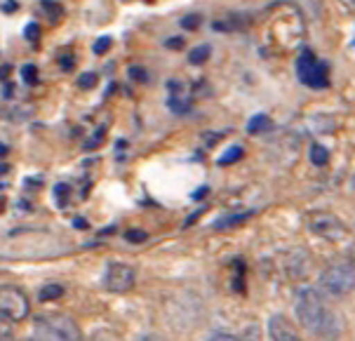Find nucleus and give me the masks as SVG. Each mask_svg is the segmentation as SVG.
<instances>
[{
  "mask_svg": "<svg viewBox=\"0 0 355 341\" xmlns=\"http://www.w3.org/2000/svg\"><path fill=\"white\" fill-rule=\"evenodd\" d=\"M94 80H97V76H94V73L83 76V78H80V87H92V85H94Z\"/></svg>",
  "mask_w": 355,
  "mask_h": 341,
  "instance_id": "aec40b11",
  "label": "nucleus"
},
{
  "mask_svg": "<svg viewBox=\"0 0 355 341\" xmlns=\"http://www.w3.org/2000/svg\"><path fill=\"white\" fill-rule=\"evenodd\" d=\"M309 231L313 233V236L322 238V241H329V243L344 241L346 233H348L344 221L332 212H324V209H320V212H313L309 217Z\"/></svg>",
  "mask_w": 355,
  "mask_h": 341,
  "instance_id": "423d86ee",
  "label": "nucleus"
},
{
  "mask_svg": "<svg viewBox=\"0 0 355 341\" xmlns=\"http://www.w3.org/2000/svg\"><path fill=\"white\" fill-rule=\"evenodd\" d=\"M209 341H240V339H236L233 334H226V332H221V334H214L212 339Z\"/></svg>",
  "mask_w": 355,
  "mask_h": 341,
  "instance_id": "412c9836",
  "label": "nucleus"
},
{
  "mask_svg": "<svg viewBox=\"0 0 355 341\" xmlns=\"http://www.w3.org/2000/svg\"><path fill=\"white\" fill-rule=\"evenodd\" d=\"M8 172H10V167L5 165V163H0V177H5V175H8Z\"/></svg>",
  "mask_w": 355,
  "mask_h": 341,
  "instance_id": "393cba45",
  "label": "nucleus"
},
{
  "mask_svg": "<svg viewBox=\"0 0 355 341\" xmlns=\"http://www.w3.org/2000/svg\"><path fill=\"white\" fill-rule=\"evenodd\" d=\"M40 12H43V15H45L47 19H50L52 24H57V21L64 17L62 5H59V3H54V0H43V3H40Z\"/></svg>",
  "mask_w": 355,
  "mask_h": 341,
  "instance_id": "1a4fd4ad",
  "label": "nucleus"
},
{
  "mask_svg": "<svg viewBox=\"0 0 355 341\" xmlns=\"http://www.w3.org/2000/svg\"><path fill=\"white\" fill-rule=\"evenodd\" d=\"M19 341H35V337H26V339H19Z\"/></svg>",
  "mask_w": 355,
  "mask_h": 341,
  "instance_id": "bb28decb",
  "label": "nucleus"
},
{
  "mask_svg": "<svg viewBox=\"0 0 355 341\" xmlns=\"http://www.w3.org/2000/svg\"><path fill=\"white\" fill-rule=\"evenodd\" d=\"M5 153H8V146H5V143H0V158H3Z\"/></svg>",
  "mask_w": 355,
  "mask_h": 341,
  "instance_id": "a878e982",
  "label": "nucleus"
},
{
  "mask_svg": "<svg viewBox=\"0 0 355 341\" xmlns=\"http://www.w3.org/2000/svg\"><path fill=\"white\" fill-rule=\"evenodd\" d=\"M327 341H336V339H332V337H329V339H327Z\"/></svg>",
  "mask_w": 355,
  "mask_h": 341,
  "instance_id": "cd10ccee",
  "label": "nucleus"
},
{
  "mask_svg": "<svg viewBox=\"0 0 355 341\" xmlns=\"http://www.w3.org/2000/svg\"><path fill=\"white\" fill-rule=\"evenodd\" d=\"M320 287L332 297H346L355 290V264L348 259L334 261L322 271Z\"/></svg>",
  "mask_w": 355,
  "mask_h": 341,
  "instance_id": "7ed1b4c3",
  "label": "nucleus"
},
{
  "mask_svg": "<svg viewBox=\"0 0 355 341\" xmlns=\"http://www.w3.org/2000/svg\"><path fill=\"white\" fill-rule=\"evenodd\" d=\"M294 67H297L299 80H302L306 87L322 89V87L329 85V67H327V62L318 59L311 50H304L302 55L297 57Z\"/></svg>",
  "mask_w": 355,
  "mask_h": 341,
  "instance_id": "20e7f679",
  "label": "nucleus"
},
{
  "mask_svg": "<svg viewBox=\"0 0 355 341\" xmlns=\"http://www.w3.org/2000/svg\"><path fill=\"white\" fill-rule=\"evenodd\" d=\"M266 330H268L270 341H304L302 334H299V330H297V325H294V322L282 313L270 315Z\"/></svg>",
  "mask_w": 355,
  "mask_h": 341,
  "instance_id": "6e6552de",
  "label": "nucleus"
},
{
  "mask_svg": "<svg viewBox=\"0 0 355 341\" xmlns=\"http://www.w3.org/2000/svg\"><path fill=\"white\" fill-rule=\"evenodd\" d=\"M89 341H120V337L116 332H108V330H101V332H94Z\"/></svg>",
  "mask_w": 355,
  "mask_h": 341,
  "instance_id": "2eb2a0df",
  "label": "nucleus"
},
{
  "mask_svg": "<svg viewBox=\"0 0 355 341\" xmlns=\"http://www.w3.org/2000/svg\"><path fill=\"white\" fill-rule=\"evenodd\" d=\"M297 320L304 330L318 334V337L329 339L336 332L334 313L329 311L320 292L313 290V287H302L297 292Z\"/></svg>",
  "mask_w": 355,
  "mask_h": 341,
  "instance_id": "f257e3e1",
  "label": "nucleus"
},
{
  "mask_svg": "<svg viewBox=\"0 0 355 341\" xmlns=\"http://www.w3.org/2000/svg\"><path fill=\"white\" fill-rule=\"evenodd\" d=\"M207 57H209V47H207V45H202V47H196V50L191 52V57H189V59H191V64H202Z\"/></svg>",
  "mask_w": 355,
  "mask_h": 341,
  "instance_id": "ddd939ff",
  "label": "nucleus"
},
{
  "mask_svg": "<svg viewBox=\"0 0 355 341\" xmlns=\"http://www.w3.org/2000/svg\"><path fill=\"white\" fill-rule=\"evenodd\" d=\"M341 5H344L346 12H351V15H355V0H339Z\"/></svg>",
  "mask_w": 355,
  "mask_h": 341,
  "instance_id": "4be33fe9",
  "label": "nucleus"
},
{
  "mask_svg": "<svg viewBox=\"0 0 355 341\" xmlns=\"http://www.w3.org/2000/svg\"><path fill=\"white\" fill-rule=\"evenodd\" d=\"M33 337L35 341H85L78 322L64 313H52L38 318Z\"/></svg>",
  "mask_w": 355,
  "mask_h": 341,
  "instance_id": "f03ea898",
  "label": "nucleus"
},
{
  "mask_svg": "<svg viewBox=\"0 0 355 341\" xmlns=\"http://www.w3.org/2000/svg\"><path fill=\"white\" fill-rule=\"evenodd\" d=\"M24 33H26V38H28V40H38V38H40V28H38V24H28L26 31H24Z\"/></svg>",
  "mask_w": 355,
  "mask_h": 341,
  "instance_id": "a211bd4d",
  "label": "nucleus"
},
{
  "mask_svg": "<svg viewBox=\"0 0 355 341\" xmlns=\"http://www.w3.org/2000/svg\"><path fill=\"white\" fill-rule=\"evenodd\" d=\"M311 160L315 165H327L329 160V151L324 146H320V143H313L311 146Z\"/></svg>",
  "mask_w": 355,
  "mask_h": 341,
  "instance_id": "9b49d317",
  "label": "nucleus"
},
{
  "mask_svg": "<svg viewBox=\"0 0 355 341\" xmlns=\"http://www.w3.org/2000/svg\"><path fill=\"white\" fill-rule=\"evenodd\" d=\"M64 295V287L62 285H45L40 290V301H52V299H59Z\"/></svg>",
  "mask_w": 355,
  "mask_h": 341,
  "instance_id": "f8f14e48",
  "label": "nucleus"
},
{
  "mask_svg": "<svg viewBox=\"0 0 355 341\" xmlns=\"http://www.w3.org/2000/svg\"><path fill=\"white\" fill-rule=\"evenodd\" d=\"M21 76H24V80H26V82H38V69H35V67H24Z\"/></svg>",
  "mask_w": 355,
  "mask_h": 341,
  "instance_id": "f3484780",
  "label": "nucleus"
},
{
  "mask_svg": "<svg viewBox=\"0 0 355 341\" xmlns=\"http://www.w3.org/2000/svg\"><path fill=\"white\" fill-rule=\"evenodd\" d=\"M31 313L26 292L17 285H0V315L10 322H21Z\"/></svg>",
  "mask_w": 355,
  "mask_h": 341,
  "instance_id": "39448f33",
  "label": "nucleus"
},
{
  "mask_svg": "<svg viewBox=\"0 0 355 341\" xmlns=\"http://www.w3.org/2000/svg\"><path fill=\"white\" fill-rule=\"evenodd\" d=\"M128 238H130V241H144V238H146V233H128Z\"/></svg>",
  "mask_w": 355,
  "mask_h": 341,
  "instance_id": "5701e85b",
  "label": "nucleus"
},
{
  "mask_svg": "<svg viewBox=\"0 0 355 341\" xmlns=\"http://www.w3.org/2000/svg\"><path fill=\"white\" fill-rule=\"evenodd\" d=\"M248 130L252 134H261V132H270L273 130V123H270L268 116H263V113H259V116H254L248 125Z\"/></svg>",
  "mask_w": 355,
  "mask_h": 341,
  "instance_id": "9d476101",
  "label": "nucleus"
},
{
  "mask_svg": "<svg viewBox=\"0 0 355 341\" xmlns=\"http://www.w3.org/2000/svg\"><path fill=\"white\" fill-rule=\"evenodd\" d=\"M240 155H243V148H240V146H233V148H228V153L224 155V158H219V163H221V165H228V163H233V160H238Z\"/></svg>",
  "mask_w": 355,
  "mask_h": 341,
  "instance_id": "dca6fc26",
  "label": "nucleus"
},
{
  "mask_svg": "<svg viewBox=\"0 0 355 341\" xmlns=\"http://www.w3.org/2000/svg\"><path fill=\"white\" fill-rule=\"evenodd\" d=\"M135 280H137V273L135 268L130 264H123V261H111L106 266V273H104V287L113 295H125L135 287Z\"/></svg>",
  "mask_w": 355,
  "mask_h": 341,
  "instance_id": "0eeeda50",
  "label": "nucleus"
},
{
  "mask_svg": "<svg viewBox=\"0 0 355 341\" xmlns=\"http://www.w3.org/2000/svg\"><path fill=\"white\" fill-rule=\"evenodd\" d=\"M0 341H12V322L0 315Z\"/></svg>",
  "mask_w": 355,
  "mask_h": 341,
  "instance_id": "4468645a",
  "label": "nucleus"
},
{
  "mask_svg": "<svg viewBox=\"0 0 355 341\" xmlns=\"http://www.w3.org/2000/svg\"><path fill=\"white\" fill-rule=\"evenodd\" d=\"M139 341H165V339L158 337V334H146V337H141Z\"/></svg>",
  "mask_w": 355,
  "mask_h": 341,
  "instance_id": "b1692460",
  "label": "nucleus"
},
{
  "mask_svg": "<svg viewBox=\"0 0 355 341\" xmlns=\"http://www.w3.org/2000/svg\"><path fill=\"white\" fill-rule=\"evenodd\" d=\"M108 47H111V38H101L99 43L94 45V52H97V55H101V52L108 50Z\"/></svg>",
  "mask_w": 355,
  "mask_h": 341,
  "instance_id": "6ab92c4d",
  "label": "nucleus"
}]
</instances>
